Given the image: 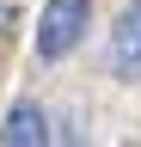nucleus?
Returning <instances> with one entry per match:
<instances>
[{"label":"nucleus","instance_id":"obj_1","mask_svg":"<svg viewBox=\"0 0 141 147\" xmlns=\"http://www.w3.org/2000/svg\"><path fill=\"white\" fill-rule=\"evenodd\" d=\"M86 25H92V0H43V18H37V55H43V61H61L67 49H80Z\"/></svg>","mask_w":141,"mask_h":147},{"label":"nucleus","instance_id":"obj_2","mask_svg":"<svg viewBox=\"0 0 141 147\" xmlns=\"http://www.w3.org/2000/svg\"><path fill=\"white\" fill-rule=\"evenodd\" d=\"M111 74L117 80H141V0H129L111 25Z\"/></svg>","mask_w":141,"mask_h":147},{"label":"nucleus","instance_id":"obj_3","mask_svg":"<svg viewBox=\"0 0 141 147\" xmlns=\"http://www.w3.org/2000/svg\"><path fill=\"white\" fill-rule=\"evenodd\" d=\"M0 141H12V147H37V141H49L43 110H37V104H12V110H6V129H0Z\"/></svg>","mask_w":141,"mask_h":147}]
</instances>
